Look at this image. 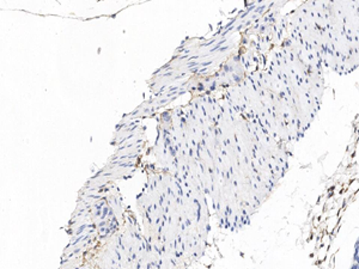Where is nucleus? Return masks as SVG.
Masks as SVG:
<instances>
[{
  "instance_id": "f257e3e1",
  "label": "nucleus",
  "mask_w": 359,
  "mask_h": 269,
  "mask_svg": "<svg viewBox=\"0 0 359 269\" xmlns=\"http://www.w3.org/2000/svg\"><path fill=\"white\" fill-rule=\"evenodd\" d=\"M274 59L266 77L269 103L264 128L287 145L302 138L320 111L323 65L311 49L291 37L285 28Z\"/></svg>"
},
{
  "instance_id": "f03ea898",
  "label": "nucleus",
  "mask_w": 359,
  "mask_h": 269,
  "mask_svg": "<svg viewBox=\"0 0 359 269\" xmlns=\"http://www.w3.org/2000/svg\"><path fill=\"white\" fill-rule=\"evenodd\" d=\"M284 28L306 46L323 67L339 74L359 66V1L304 3L287 15Z\"/></svg>"
},
{
  "instance_id": "7ed1b4c3",
  "label": "nucleus",
  "mask_w": 359,
  "mask_h": 269,
  "mask_svg": "<svg viewBox=\"0 0 359 269\" xmlns=\"http://www.w3.org/2000/svg\"><path fill=\"white\" fill-rule=\"evenodd\" d=\"M353 262L359 263V237L355 244V255H353Z\"/></svg>"
},
{
  "instance_id": "20e7f679",
  "label": "nucleus",
  "mask_w": 359,
  "mask_h": 269,
  "mask_svg": "<svg viewBox=\"0 0 359 269\" xmlns=\"http://www.w3.org/2000/svg\"><path fill=\"white\" fill-rule=\"evenodd\" d=\"M350 269H359V263H357V262H353L351 265V268Z\"/></svg>"
}]
</instances>
